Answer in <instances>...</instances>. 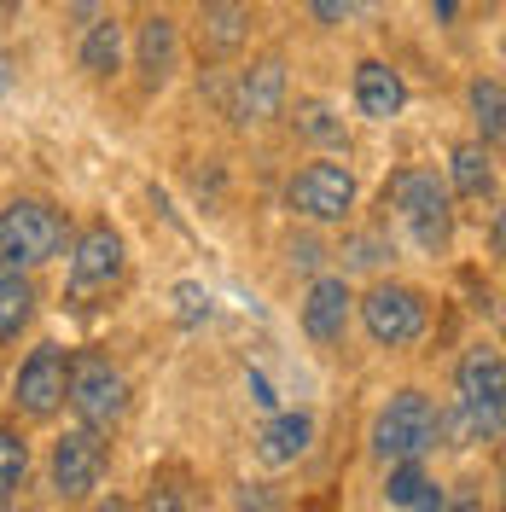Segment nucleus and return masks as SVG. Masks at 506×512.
<instances>
[{"mask_svg":"<svg viewBox=\"0 0 506 512\" xmlns=\"http://www.w3.org/2000/svg\"><path fill=\"white\" fill-rule=\"evenodd\" d=\"M443 437V414L431 408V396H419V390H396L390 402H384L379 425H373V454L379 460H419V454H431Z\"/></svg>","mask_w":506,"mask_h":512,"instance_id":"f257e3e1","label":"nucleus"},{"mask_svg":"<svg viewBox=\"0 0 506 512\" xmlns=\"http://www.w3.org/2000/svg\"><path fill=\"white\" fill-rule=\"evenodd\" d=\"M59 245H64V222L53 204L18 198V204L0 210V262L6 268H41V262L59 256Z\"/></svg>","mask_w":506,"mask_h":512,"instance_id":"f03ea898","label":"nucleus"},{"mask_svg":"<svg viewBox=\"0 0 506 512\" xmlns=\"http://www.w3.org/2000/svg\"><path fill=\"white\" fill-rule=\"evenodd\" d=\"M384 204L402 210V222L413 227V239H419L425 251H443L448 239H454V210H448V192L437 187V175L402 169V175L384 187Z\"/></svg>","mask_w":506,"mask_h":512,"instance_id":"7ed1b4c3","label":"nucleus"},{"mask_svg":"<svg viewBox=\"0 0 506 512\" xmlns=\"http://www.w3.org/2000/svg\"><path fill=\"white\" fill-rule=\"evenodd\" d=\"M64 402L82 414V425L94 431H111L117 419L128 414V379L105 361V355H82L70 361V384H64Z\"/></svg>","mask_w":506,"mask_h":512,"instance_id":"20e7f679","label":"nucleus"},{"mask_svg":"<svg viewBox=\"0 0 506 512\" xmlns=\"http://www.w3.org/2000/svg\"><path fill=\"white\" fill-rule=\"evenodd\" d=\"M460 414L472 437H501V414H506V361L495 350H472L460 361Z\"/></svg>","mask_w":506,"mask_h":512,"instance_id":"39448f33","label":"nucleus"},{"mask_svg":"<svg viewBox=\"0 0 506 512\" xmlns=\"http://www.w3.org/2000/svg\"><path fill=\"white\" fill-rule=\"evenodd\" d=\"M285 198H291V210L309 216V222H344L349 204H355V175H349L344 163H309V169L291 175Z\"/></svg>","mask_w":506,"mask_h":512,"instance_id":"423d86ee","label":"nucleus"},{"mask_svg":"<svg viewBox=\"0 0 506 512\" xmlns=\"http://www.w3.org/2000/svg\"><path fill=\"white\" fill-rule=\"evenodd\" d=\"M123 233L111 222L88 227L82 239H76V256H70V303H88L99 291L117 286V274H123Z\"/></svg>","mask_w":506,"mask_h":512,"instance_id":"0eeeda50","label":"nucleus"},{"mask_svg":"<svg viewBox=\"0 0 506 512\" xmlns=\"http://www.w3.org/2000/svg\"><path fill=\"white\" fill-rule=\"evenodd\" d=\"M361 320H367L373 344L402 350V344H413V338L425 332V297L413 286H373L367 303H361Z\"/></svg>","mask_w":506,"mask_h":512,"instance_id":"6e6552de","label":"nucleus"},{"mask_svg":"<svg viewBox=\"0 0 506 512\" xmlns=\"http://www.w3.org/2000/svg\"><path fill=\"white\" fill-rule=\"evenodd\" d=\"M105 478V443H99L94 425H76L53 443V489L64 501H82L94 483Z\"/></svg>","mask_w":506,"mask_h":512,"instance_id":"1a4fd4ad","label":"nucleus"},{"mask_svg":"<svg viewBox=\"0 0 506 512\" xmlns=\"http://www.w3.org/2000/svg\"><path fill=\"white\" fill-rule=\"evenodd\" d=\"M64 384H70V355L53 350V344H41L18 367V408L30 419H53L64 408Z\"/></svg>","mask_w":506,"mask_h":512,"instance_id":"9d476101","label":"nucleus"},{"mask_svg":"<svg viewBox=\"0 0 506 512\" xmlns=\"http://www.w3.org/2000/svg\"><path fill=\"white\" fill-rule=\"evenodd\" d=\"M285 94V64L280 59H256L245 76H239V94H233V117L239 123H268L280 111Z\"/></svg>","mask_w":506,"mask_h":512,"instance_id":"9b49d317","label":"nucleus"},{"mask_svg":"<svg viewBox=\"0 0 506 512\" xmlns=\"http://www.w3.org/2000/svg\"><path fill=\"white\" fill-rule=\"evenodd\" d=\"M355 105H361V117L390 123V117H402V105H408V82H402L390 64L367 59L361 70H355Z\"/></svg>","mask_w":506,"mask_h":512,"instance_id":"f8f14e48","label":"nucleus"},{"mask_svg":"<svg viewBox=\"0 0 506 512\" xmlns=\"http://www.w3.org/2000/svg\"><path fill=\"white\" fill-rule=\"evenodd\" d=\"M349 326V286L344 280H315L309 286V303H303V332L315 344H338Z\"/></svg>","mask_w":506,"mask_h":512,"instance_id":"ddd939ff","label":"nucleus"},{"mask_svg":"<svg viewBox=\"0 0 506 512\" xmlns=\"http://www.w3.org/2000/svg\"><path fill=\"white\" fill-rule=\"evenodd\" d=\"M245 6L239 0H204L198 6V30H204V47L216 53V59H227V53H239L245 47Z\"/></svg>","mask_w":506,"mask_h":512,"instance_id":"4468645a","label":"nucleus"},{"mask_svg":"<svg viewBox=\"0 0 506 512\" xmlns=\"http://www.w3.org/2000/svg\"><path fill=\"white\" fill-rule=\"evenodd\" d=\"M309 437H315V419L309 414H274L262 425L256 443H262V460H268V466H291V460L309 448Z\"/></svg>","mask_w":506,"mask_h":512,"instance_id":"2eb2a0df","label":"nucleus"},{"mask_svg":"<svg viewBox=\"0 0 506 512\" xmlns=\"http://www.w3.org/2000/svg\"><path fill=\"white\" fill-rule=\"evenodd\" d=\"M384 501L390 507H443V489L419 472V460H390V483H384Z\"/></svg>","mask_w":506,"mask_h":512,"instance_id":"dca6fc26","label":"nucleus"},{"mask_svg":"<svg viewBox=\"0 0 506 512\" xmlns=\"http://www.w3.org/2000/svg\"><path fill=\"white\" fill-rule=\"evenodd\" d=\"M140 70H146V88L169 82V70H175V24L169 18H146V30H140Z\"/></svg>","mask_w":506,"mask_h":512,"instance_id":"f3484780","label":"nucleus"},{"mask_svg":"<svg viewBox=\"0 0 506 512\" xmlns=\"http://www.w3.org/2000/svg\"><path fill=\"white\" fill-rule=\"evenodd\" d=\"M24 478H30V443H24L12 425H0V507L18 501Z\"/></svg>","mask_w":506,"mask_h":512,"instance_id":"a211bd4d","label":"nucleus"},{"mask_svg":"<svg viewBox=\"0 0 506 512\" xmlns=\"http://www.w3.org/2000/svg\"><path fill=\"white\" fill-rule=\"evenodd\" d=\"M30 315H35L30 280H18V268H6V262H0V338H12Z\"/></svg>","mask_w":506,"mask_h":512,"instance_id":"6ab92c4d","label":"nucleus"},{"mask_svg":"<svg viewBox=\"0 0 506 512\" xmlns=\"http://www.w3.org/2000/svg\"><path fill=\"white\" fill-rule=\"evenodd\" d=\"M117 59H123V30H117L111 18H99L94 30H88V41H82V70L105 82V76L117 70Z\"/></svg>","mask_w":506,"mask_h":512,"instance_id":"aec40b11","label":"nucleus"},{"mask_svg":"<svg viewBox=\"0 0 506 512\" xmlns=\"http://www.w3.org/2000/svg\"><path fill=\"white\" fill-rule=\"evenodd\" d=\"M448 169H454V192H466V198H489L495 192V169L483 158V146H460L448 158Z\"/></svg>","mask_w":506,"mask_h":512,"instance_id":"412c9836","label":"nucleus"},{"mask_svg":"<svg viewBox=\"0 0 506 512\" xmlns=\"http://www.w3.org/2000/svg\"><path fill=\"white\" fill-rule=\"evenodd\" d=\"M472 111H477V128H483V146H501V82L495 76H477L472 82Z\"/></svg>","mask_w":506,"mask_h":512,"instance_id":"4be33fe9","label":"nucleus"},{"mask_svg":"<svg viewBox=\"0 0 506 512\" xmlns=\"http://www.w3.org/2000/svg\"><path fill=\"white\" fill-rule=\"evenodd\" d=\"M297 128H303L309 140H344V128L332 123V111H326V105H303V111H297Z\"/></svg>","mask_w":506,"mask_h":512,"instance_id":"5701e85b","label":"nucleus"},{"mask_svg":"<svg viewBox=\"0 0 506 512\" xmlns=\"http://www.w3.org/2000/svg\"><path fill=\"white\" fill-rule=\"evenodd\" d=\"M175 303H181V320H187V326L210 315V297H204L198 286H175Z\"/></svg>","mask_w":506,"mask_h":512,"instance_id":"b1692460","label":"nucleus"},{"mask_svg":"<svg viewBox=\"0 0 506 512\" xmlns=\"http://www.w3.org/2000/svg\"><path fill=\"white\" fill-rule=\"evenodd\" d=\"M309 6H315L320 24H344L349 12H355V0H309Z\"/></svg>","mask_w":506,"mask_h":512,"instance_id":"393cba45","label":"nucleus"},{"mask_svg":"<svg viewBox=\"0 0 506 512\" xmlns=\"http://www.w3.org/2000/svg\"><path fill=\"white\" fill-rule=\"evenodd\" d=\"M291 262H297V268H315V262H320V245H297V251H291Z\"/></svg>","mask_w":506,"mask_h":512,"instance_id":"a878e982","label":"nucleus"},{"mask_svg":"<svg viewBox=\"0 0 506 512\" xmlns=\"http://www.w3.org/2000/svg\"><path fill=\"white\" fill-rule=\"evenodd\" d=\"M431 6H437V18H443V24L454 18V12H460V0H431Z\"/></svg>","mask_w":506,"mask_h":512,"instance_id":"bb28decb","label":"nucleus"},{"mask_svg":"<svg viewBox=\"0 0 506 512\" xmlns=\"http://www.w3.org/2000/svg\"><path fill=\"white\" fill-rule=\"evenodd\" d=\"M6 70H12V59H6V53H0V94H6Z\"/></svg>","mask_w":506,"mask_h":512,"instance_id":"cd10ccee","label":"nucleus"}]
</instances>
